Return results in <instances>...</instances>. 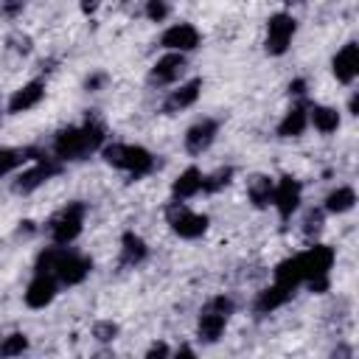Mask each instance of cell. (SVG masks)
<instances>
[{"mask_svg":"<svg viewBox=\"0 0 359 359\" xmlns=\"http://www.w3.org/2000/svg\"><path fill=\"white\" fill-rule=\"evenodd\" d=\"M104 146V126L87 121L84 126H67L53 137V154L59 163H79Z\"/></svg>","mask_w":359,"mask_h":359,"instance_id":"cell-1","label":"cell"},{"mask_svg":"<svg viewBox=\"0 0 359 359\" xmlns=\"http://www.w3.org/2000/svg\"><path fill=\"white\" fill-rule=\"evenodd\" d=\"M101 157L104 163L129 171L132 177H143L154 168V154L143 146H132V143H109L101 146Z\"/></svg>","mask_w":359,"mask_h":359,"instance_id":"cell-2","label":"cell"},{"mask_svg":"<svg viewBox=\"0 0 359 359\" xmlns=\"http://www.w3.org/2000/svg\"><path fill=\"white\" fill-rule=\"evenodd\" d=\"M84 213H87L84 202H70V205H65V208L48 222V233H50L53 244H62V247H65V244L76 241L79 233H81V227H84Z\"/></svg>","mask_w":359,"mask_h":359,"instance_id":"cell-3","label":"cell"},{"mask_svg":"<svg viewBox=\"0 0 359 359\" xmlns=\"http://www.w3.org/2000/svg\"><path fill=\"white\" fill-rule=\"evenodd\" d=\"M165 222L171 224V230L180 238H199L208 230V216L188 210V205L182 199H174L165 205Z\"/></svg>","mask_w":359,"mask_h":359,"instance_id":"cell-4","label":"cell"},{"mask_svg":"<svg viewBox=\"0 0 359 359\" xmlns=\"http://www.w3.org/2000/svg\"><path fill=\"white\" fill-rule=\"evenodd\" d=\"M294 31H297V22H294L292 14H286V11L272 14L269 22H266V42H264L266 53L269 56H283L289 50V45H292Z\"/></svg>","mask_w":359,"mask_h":359,"instance_id":"cell-5","label":"cell"},{"mask_svg":"<svg viewBox=\"0 0 359 359\" xmlns=\"http://www.w3.org/2000/svg\"><path fill=\"white\" fill-rule=\"evenodd\" d=\"M59 163L56 160H50V157H36V165H31V168H25V171H20L17 174V180L11 182V191L14 194H31V191H36L42 182H48L53 174H59Z\"/></svg>","mask_w":359,"mask_h":359,"instance_id":"cell-6","label":"cell"},{"mask_svg":"<svg viewBox=\"0 0 359 359\" xmlns=\"http://www.w3.org/2000/svg\"><path fill=\"white\" fill-rule=\"evenodd\" d=\"M90 269H93V264H90V258H84V255H79V252H73V250H59V258H56V269H53V278L59 280V283H67V286H76V283H81L87 275H90Z\"/></svg>","mask_w":359,"mask_h":359,"instance_id":"cell-7","label":"cell"},{"mask_svg":"<svg viewBox=\"0 0 359 359\" xmlns=\"http://www.w3.org/2000/svg\"><path fill=\"white\" fill-rule=\"evenodd\" d=\"M297 269L303 275V283L314 275H328V269L334 266V250L325 244H311L306 252H297Z\"/></svg>","mask_w":359,"mask_h":359,"instance_id":"cell-8","label":"cell"},{"mask_svg":"<svg viewBox=\"0 0 359 359\" xmlns=\"http://www.w3.org/2000/svg\"><path fill=\"white\" fill-rule=\"evenodd\" d=\"M272 205L278 208V216H280L283 222L292 219V213L300 208V182H297L294 177L283 174V177L278 180L275 191H272Z\"/></svg>","mask_w":359,"mask_h":359,"instance_id":"cell-9","label":"cell"},{"mask_svg":"<svg viewBox=\"0 0 359 359\" xmlns=\"http://www.w3.org/2000/svg\"><path fill=\"white\" fill-rule=\"evenodd\" d=\"M216 135H219V123H216L213 118L196 121V123L185 132V151H188V154H202V151H208V149L213 146Z\"/></svg>","mask_w":359,"mask_h":359,"instance_id":"cell-10","label":"cell"},{"mask_svg":"<svg viewBox=\"0 0 359 359\" xmlns=\"http://www.w3.org/2000/svg\"><path fill=\"white\" fill-rule=\"evenodd\" d=\"M331 70L337 76L339 84H351L356 76H359V45L356 42H348L337 50L334 62H331Z\"/></svg>","mask_w":359,"mask_h":359,"instance_id":"cell-11","label":"cell"},{"mask_svg":"<svg viewBox=\"0 0 359 359\" xmlns=\"http://www.w3.org/2000/svg\"><path fill=\"white\" fill-rule=\"evenodd\" d=\"M182 73H185V53L171 50V53H165V56L157 59V65L149 73V81L151 84H174Z\"/></svg>","mask_w":359,"mask_h":359,"instance_id":"cell-12","label":"cell"},{"mask_svg":"<svg viewBox=\"0 0 359 359\" xmlns=\"http://www.w3.org/2000/svg\"><path fill=\"white\" fill-rule=\"evenodd\" d=\"M160 45L168 48V50H180V53L194 50V48L199 45V31H196L191 22H177V25H171L168 31H163Z\"/></svg>","mask_w":359,"mask_h":359,"instance_id":"cell-13","label":"cell"},{"mask_svg":"<svg viewBox=\"0 0 359 359\" xmlns=\"http://www.w3.org/2000/svg\"><path fill=\"white\" fill-rule=\"evenodd\" d=\"M56 286H59V280L53 278V275H34V280L28 283V289H25V306H31V309H45L53 297H56Z\"/></svg>","mask_w":359,"mask_h":359,"instance_id":"cell-14","label":"cell"},{"mask_svg":"<svg viewBox=\"0 0 359 359\" xmlns=\"http://www.w3.org/2000/svg\"><path fill=\"white\" fill-rule=\"evenodd\" d=\"M199 90H202V79H191V81L180 84V87H177V90H171V95L165 98L163 112L174 115V112H180V109L194 107V104H196V98H199Z\"/></svg>","mask_w":359,"mask_h":359,"instance_id":"cell-15","label":"cell"},{"mask_svg":"<svg viewBox=\"0 0 359 359\" xmlns=\"http://www.w3.org/2000/svg\"><path fill=\"white\" fill-rule=\"evenodd\" d=\"M42 95H45V81L34 79V81H28L25 87L14 90V95L8 98V112L17 115V112H25V109L36 107V104L42 101Z\"/></svg>","mask_w":359,"mask_h":359,"instance_id":"cell-16","label":"cell"},{"mask_svg":"<svg viewBox=\"0 0 359 359\" xmlns=\"http://www.w3.org/2000/svg\"><path fill=\"white\" fill-rule=\"evenodd\" d=\"M306 126H309V101L300 98V101L283 115V121L278 123V135H280V137H300Z\"/></svg>","mask_w":359,"mask_h":359,"instance_id":"cell-17","label":"cell"},{"mask_svg":"<svg viewBox=\"0 0 359 359\" xmlns=\"http://www.w3.org/2000/svg\"><path fill=\"white\" fill-rule=\"evenodd\" d=\"M272 191H275V180L266 174H255L247 180V199L252 202V208L264 210L272 205Z\"/></svg>","mask_w":359,"mask_h":359,"instance_id":"cell-18","label":"cell"},{"mask_svg":"<svg viewBox=\"0 0 359 359\" xmlns=\"http://www.w3.org/2000/svg\"><path fill=\"white\" fill-rule=\"evenodd\" d=\"M292 292H294V289H289V286H283V283H272L269 289L258 292V297H255V303H252L255 314H269V311L280 309V306L292 297Z\"/></svg>","mask_w":359,"mask_h":359,"instance_id":"cell-19","label":"cell"},{"mask_svg":"<svg viewBox=\"0 0 359 359\" xmlns=\"http://www.w3.org/2000/svg\"><path fill=\"white\" fill-rule=\"evenodd\" d=\"M146 255H149L146 241H143L137 233L126 230V233L121 236V264H123V266H137V264L146 261Z\"/></svg>","mask_w":359,"mask_h":359,"instance_id":"cell-20","label":"cell"},{"mask_svg":"<svg viewBox=\"0 0 359 359\" xmlns=\"http://www.w3.org/2000/svg\"><path fill=\"white\" fill-rule=\"evenodd\" d=\"M199 191H202V171H199L196 165H188V168L174 180V185H171L174 199H191V196H196Z\"/></svg>","mask_w":359,"mask_h":359,"instance_id":"cell-21","label":"cell"},{"mask_svg":"<svg viewBox=\"0 0 359 359\" xmlns=\"http://www.w3.org/2000/svg\"><path fill=\"white\" fill-rule=\"evenodd\" d=\"M36 157H42L39 149H11V146H3L0 149V177L17 171L25 160H36Z\"/></svg>","mask_w":359,"mask_h":359,"instance_id":"cell-22","label":"cell"},{"mask_svg":"<svg viewBox=\"0 0 359 359\" xmlns=\"http://www.w3.org/2000/svg\"><path fill=\"white\" fill-rule=\"evenodd\" d=\"M309 121L314 123L317 132L331 135L339 129V112L334 107H323V104H309Z\"/></svg>","mask_w":359,"mask_h":359,"instance_id":"cell-23","label":"cell"},{"mask_svg":"<svg viewBox=\"0 0 359 359\" xmlns=\"http://www.w3.org/2000/svg\"><path fill=\"white\" fill-rule=\"evenodd\" d=\"M224 325H227V317L216 314V311H205L199 314V323H196V334L202 342H216L222 334H224Z\"/></svg>","mask_w":359,"mask_h":359,"instance_id":"cell-24","label":"cell"},{"mask_svg":"<svg viewBox=\"0 0 359 359\" xmlns=\"http://www.w3.org/2000/svg\"><path fill=\"white\" fill-rule=\"evenodd\" d=\"M353 205H356V191L351 185H339V188H334L325 196L323 210H328V213H348Z\"/></svg>","mask_w":359,"mask_h":359,"instance_id":"cell-25","label":"cell"},{"mask_svg":"<svg viewBox=\"0 0 359 359\" xmlns=\"http://www.w3.org/2000/svg\"><path fill=\"white\" fill-rule=\"evenodd\" d=\"M323 224H325V210H323V208H309L306 216H303V236H306L309 241H314V238L320 236Z\"/></svg>","mask_w":359,"mask_h":359,"instance_id":"cell-26","label":"cell"},{"mask_svg":"<svg viewBox=\"0 0 359 359\" xmlns=\"http://www.w3.org/2000/svg\"><path fill=\"white\" fill-rule=\"evenodd\" d=\"M230 180H233V168H230V165L216 168L213 174L202 177V191H205V194H216V191H222V188H224Z\"/></svg>","mask_w":359,"mask_h":359,"instance_id":"cell-27","label":"cell"},{"mask_svg":"<svg viewBox=\"0 0 359 359\" xmlns=\"http://www.w3.org/2000/svg\"><path fill=\"white\" fill-rule=\"evenodd\" d=\"M25 348H28V337L17 331V334H8V337L0 342V356H20Z\"/></svg>","mask_w":359,"mask_h":359,"instance_id":"cell-28","label":"cell"},{"mask_svg":"<svg viewBox=\"0 0 359 359\" xmlns=\"http://www.w3.org/2000/svg\"><path fill=\"white\" fill-rule=\"evenodd\" d=\"M202 309H205V311H216V314H222V317H230V314L236 311V303H233L230 297H224V294H216V297H210Z\"/></svg>","mask_w":359,"mask_h":359,"instance_id":"cell-29","label":"cell"},{"mask_svg":"<svg viewBox=\"0 0 359 359\" xmlns=\"http://www.w3.org/2000/svg\"><path fill=\"white\" fill-rule=\"evenodd\" d=\"M93 337H95L98 342H112V339L118 337V325H115L112 320H101V323L93 325Z\"/></svg>","mask_w":359,"mask_h":359,"instance_id":"cell-30","label":"cell"},{"mask_svg":"<svg viewBox=\"0 0 359 359\" xmlns=\"http://www.w3.org/2000/svg\"><path fill=\"white\" fill-rule=\"evenodd\" d=\"M146 17L151 22H163L168 17V3L165 0H146Z\"/></svg>","mask_w":359,"mask_h":359,"instance_id":"cell-31","label":"cell"},{"mask_svg":"<svg viewBox=\"0 0 359 359\" xmlns=\"http://www.w3.org/2000/svg\"><path fill=\"white\" fill-rule=\"evenodd\" d=\"M8 45L17 53H31V36H25V34H11L8 36Z\"/></svg>","mask_w":359,"mask_h":359,"instance_id":"cell-32","label":"cell"},{"mask_svg":"<svg viewBox=\"0 0 359 359\" xmlns=\"http://www.w3.org/2000/svg\"><path fill=\"white\" fill-rule=\"evenodd\" d=\"M328 283H331V280H328V275H314V278H309V280H306V286H309L314 294L328 292Z\"/></svg>","mask_w":359,"mask_h":359,"instance_id":"cell-33","label":"cell"},{"mask_svg":"<svg viewBox=\"0 0 359 359\" xmlns=\"http://www.w3.org/2000/svg\"><path fill=\"white\" fill-rule=\"evenodd\" d=\"M22 8H25V0H3V6H0V11L6 17H17Z\"/></svg>","mask_w":359,"mask_h":359,"instance_id":"cell-34","label":"cell"},{"mask_svg":"<svg viewBox=\"0 0 359 359\" xmlns=\"http://www.w3.org/2000/svg\"><path fill=\"white\" fill-rule=\"evenodd\" d=\"M168 353H171V348H168L165 342H157V345H151V348L146 351L149 359H154V356H168Z\"/></svg>","mask_w":359,"mask_h":359,"instance_id":"cell-35","label":"cell"},{"mask_svg":"<svg viewBox=\"0 0 359 359\" xmlns=\"http://www.w3.org/2000/svg\"><path fill=\"white\" fill-rule=\"evenodd\" d=\"M289 95L303 98V95H306V81H303V79H294V81L289 84Z\"/></svg>","mask_w":359,"mask_h":359,"instance_id":"cell-36","label":"cell"},{"mask_svg":"<svg viewBox=\"0 0 359 359\" xmlns=\"http://www.w3.org/2000/svg\"><path fill=\"white\" fill-rule=\"evenodd\" d=\"M104 81H107V76H104V73H95V76H90V79L84 81V87H87V90H98Z\"/></svg>","mask_w":359,"mask_h":359,"instance_id":"cell-37","label":"cell"},{"mask_svg":"<svg viewBox=\"0 0 359 359\" xmlns=\"http://www.w3.org/2000/svg\"><path fill=\"white\" fill-rule=\"evenodd\" d=\"M98 6H101V0H81V11L84 14H93Z\"/></svg>","mask_w":359,"mask_h":359,"instance_id":"cell-38","label":"cell"},{"mask_svg":"<svg viewBox=\"0 0 359 359\" xmlns=\"http://www.w3.org/2000/svg\"><path fill=\"white\" fill-rule=\"evenodd\" d=\"M348 109H351V115H356V109H359V95H356V93L351 95V101H348Z\"/></svg>","mask_w":359,"mask_h":359,"instance_id":"cell-39","label":"cell"}]
</instances>
